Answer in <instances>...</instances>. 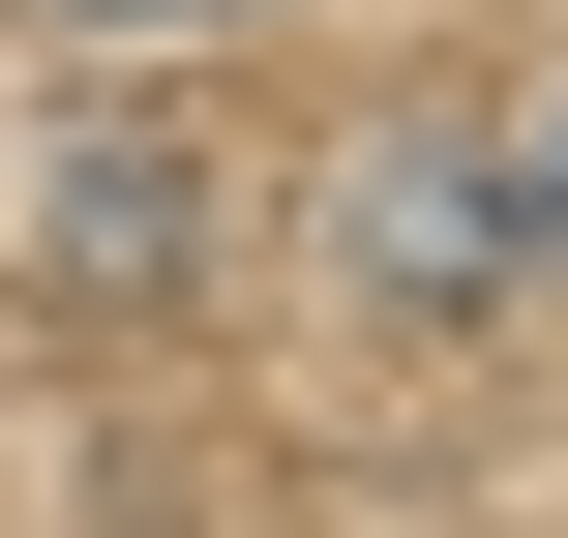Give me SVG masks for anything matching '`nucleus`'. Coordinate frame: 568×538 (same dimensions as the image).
I'll return each instance as SVG.
<instances>
[{"label": "nucleus", "mask_w": 568, "mask_h": 538, "mask_svg": "<svg viewBox=\"0 0 568 538\" xmlns=\"http://www.w3.org/2000/svg\"><path fill=\"white\" fill-rule=\"evenodd\" d=\"M509 240H539V270H568V150H509Z\"/></svg>", "instance_id": "obj_1"}, {"label": "nucleus", "mask_w": 568, "mask_h": 538, "mask_svg": "<svg viewBox=\"0 0 568 538\" xmlns=\"http://www.w3.org/2000/svg\"><path fill=\"white\" fill-rule=\"evenodd\" d=\"M90 30H210V0H90Z\"/></svg>", "instance_id": "obj_2"}]
</instances>
